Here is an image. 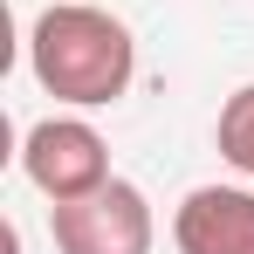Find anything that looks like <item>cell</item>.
Instances as JSON below:
<instances>
[{
  "label": "cell",
  "instance_id": "cell-1",
  "mask_svg": "<svg viewBox=\"0 0 254 254\" xmlns=\"http://www.w3.org/2000/svg\"><path fill=\"white\" fill-rule=\"evenodd\" d=\"M28 76L69 110H110L137 76V42L110 7L55 0L28 28Z\"/></svg>",
  "mask_w": 254,
  "mask_h": 254
},
{
  "label": "cell",
  "instance_id": "cell-2",
  "mask_svg": "<svg viewBox=\"0 0 254 254\" xmlns=\"http://www.w3.org/2000/svg\"><path fill=\"white\" fill-rule=\"evenodd\" d=\"M21 172H28V186L42 192L48 206L83 199V192H96V186L117 179L103 130L89 124V117H76V110H55L42 124H28V137H21Z\"/></svg>",
  "mask_w": 254,
  "mask_h": 254
},
{
  "label": "cell",
  "instance_id": "cell-3",
  "mask_svg": "<svg viewBox=\"0 0 254 254\" xmlns=\"http://www.w3.org/2000/svg\"><path fill=\"white\" fill-rule=\"evenodd\" d=\"M48 234H55V254H151L158 220L130 179H110L83 199L48 206Z\"/></svg>",
  "mask_w": 254,
  "mask_h": 254
},
{
  "label": "cell",
  "instance_id": "cell-4",
  "mask_svg": "<svg viewBox=\"0 0 254 254\" xmlns=\"http://www.w3.org/2000/svg\"><path fill=\"white\" fill-rule=\"evenodd\" d=\"M179 254H254V192L248 186H192L172 206Z\"/></svg>",
  "mask_w": 254,
  "mask_h": 254
},
{
  "label": "cell",
  "instance_id": "cell-5",
  "mask_svg": "<svg viewBox=\"0 0 254 254\" xmlns=\"http://www.w3.org/2000/svg\"><path fill=\"white\" fill-rule=\"evenodd\" d=\"M213 144H220V158L254 179V83H241L227 103H220V124H213Z\"/></svg>",
  "mask_w": 254,
  "mask_h": 254
}]
</instances>
